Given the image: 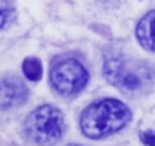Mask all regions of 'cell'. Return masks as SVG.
I'll list each match as a JSON object with an SVG mask.
<instances>
[{"instance_id":"30bf717a","label":"cell","mask_w":155,"mask_h":146,"mask_svg":"<svg viewBox=\"0 0 155 146\" xmlns=\"http://www.w3.org/2000/svg\"><path fill=\"white\" fill-rule=\"evenodd\" d=\"M68 146H80V145H68Z\"/></svg>"},{"instance_id":"6da1fadb","label":"cell","mask_w":155,"mask_h":146,"mask_svg":"<svg viewBox=\"0 0 155 146\" xmlns=\"http://www.w3.org/2000/svg\"><path fill=\"white\" fill-rule=\"evenodd\" d=\"M130 118V108L124 102L117 99H101L83 111L80 125L84 136L100 139L124 128Z\"/></svg>"},{"instance_id":"277c9868","label":"cell","mask_w":155,"mask_h":146,"mask_svg":"<svg viewBox=\"0 0 155 146\" xmlns=\"http://www.w3.org/2000/svg\"><path fill=\"white\" fill-rule=\"evenodd\" d=\"M104 74L108 81L128 92L140 89L148 77L145 66L116 56L107 57L104 65Z\"/></svg>"},{"instance_id":"7a4b0ae2","label":"cell","mask_w":155,"mask_h":146,"mask_svg":"<svg viewBox=\"0 0 155 146\" xmlns=\"http://www.w3.org/2000/svg\"><path fill=\"white\" fill-rule=\"evenodd\" d=\"M65 121L62 113L53 105H42L33 110L26 121L27 136L38 145H54L63 134Z\"/></svg>"},{"instance_id":"ba28073f","label":"cell","mask_w":155,"mask_h":146,"mask_svg":"<svg viewBox=\"0 0 155 146\" xmlns=\"http://www.w3.org/2000/svg\"><path fill=\"white\" fill-rule=\"evenodd\" d=\"M11 17V6L6 0H0V29L8 23Z\"/></svg>"},{"instance_id":"9c48e42d","label":"cell","mask_w":155,"mask_h":146,"mask_svg":"<svg viewBox=\"0 0 155 146\" xmlns=\"http://www.w3.org/2000/svg\"><path fill=\"white\" fill-rule=\"evenodd\" d=\"M142 142L146 146H155V133L154 131H146L142 134Z\"/></svg>"},{"instance_id":"5b68a950","label":"cell","mask_w":155,"mask_h":146,"mask_svg":"<svg viewBox=\"0 0 155 146\" xmlns=\"http://www.w3.org/2000/svg\"><path fill=\"white\" fill-rule=\"evenodd\" d=\"M27 88L17 77H0V108H11L27 99Z\"/></svg>"},{"instance_id":"3957f363","label":"cell","mask_w":155,"mask_h":146,"mask_svg":"<svg viewBox=\"0 0 155 146\" xmlns=\"http://www.w3.org/2000/svg\"><path fill=\"white\" fill-rule=\"evenodd\" d=\"M86 68L74 57L57 59L51 66L50 80L53 88L63 95H74L80 92L87 83Z\"/></svg>"},{"instance_id":"52a82bcc","label":"cell","mask_w":155,"mask_h":146,"mask_svg":"<svg viewBox=\"0 0 155 146\" xmlns=\"http://www.w3.org/2000/svg\"><path fill=\"white\" fill-rule=\"evenodd\" d=\"M23 72H24V75H26L29 80L36 81V80H39L41 75H42V65H41V62H39L38 59L29 57V59H26V60L23 62Z\"/></svg>"},{"instance_id":"8992f818","label":"cell","mask_w":155,"mask_h":146,"mask_svg":"<svg viewBox=\"0 0 155 146\" xmlns=\"http://www.w3.org/2000/svg\"><path fill=\"white\" fill-rule=\"evenodd\" d=\"M137 39L149 51H155V11L146 14L137 26Z\"/></svg>"}]
</instances>
